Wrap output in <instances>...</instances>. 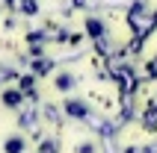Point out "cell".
I'll return each mask as SVG.
<instances>
[{
	"label": "cell",
	"instance_id": "6da1fadb",
	"mask_svg": "<svg viewBox=\"0 0 157 153\" xmlns=\"http://www.w3.org/2000/svg\"><path fill=\"white\" fill-rule=\"evenodd\" d=\"M59 109H62V115L68 121H92L95 118V106L86 100V97H65V100L59 103Z\"/></svg>",
	"mask_w": 157,
	"mask_h": 153
},
{
	"label": "cell",
	"instance_id": "7a4b0ae2",
	"mask_svg": "<svg viewBox=\"0 0 157 153\" xmlns=\"http://www.w3.org/2000/svg\"><path fill=\"white\" fill-rule=\"evenodd\" d=\"M0 103H3V109H9V112H21L24 103H27V97L12 85V88H3V91H0Z\"/></svg>",
	"mask_w": 157,
	"mask_h": 153
},
{
	"label": "cell",
	"instance_id": "3957f363",
	"mask_svg": "<svg viewBox=\"0 0 157 153\" xmlns=\"http://www.w3.org/2000/svg\"><path fill=\"white\" fill-rule=\"evenodd\" d=\"M53 80V91H59V94H68V91H74L77 88V74L74 71H59L56 76H51Z\"/></svg>",
	"mask_w": 157,
	"mask_h": 153
},
{
	"label": "cell",
	"instance_id": "277c9868",
	"mask_svg": "<svg viewBox=\"0 0 157 153\" xmlns=\"http://www.w3.org/2000/svg\"><path fill=\"white\" fill-rule=\"evenodd\" d=\"M0 150L3 153H27V136L24 133H9L0 141Z\"/></svg>",
	"mask_w": 157,
	"mask_h": 153
},
{
	"label": "cell",
	"instance_id": "5b68a950",
	"mask_svg": "<svg viewBox=\"0 0 157 153\" xmlns=\"http://www.w3.org/2000/svg\"><path fill=\"white\" fill-rule=\"evenodd\" d=\"M18 12L27 18H36L42 9H39V0H18Z\"/></svg>",
	"mask_w": 157,
	"mask_h": 153
},
{
	"label": "cell",
	"instance_id": "8992f818",
	"mask_svg": "<svg viewBox=\"0 0 157 153\" xmlns=\"http://www.w3.org/2000/svg\"><path fill=\"white\" fill-rule=\"evenodd\" d=\"M0 83H3V76H0Z\"/></svg>",
	"mask_w": 157,
	"mask_h": 153
}]
</instances>
